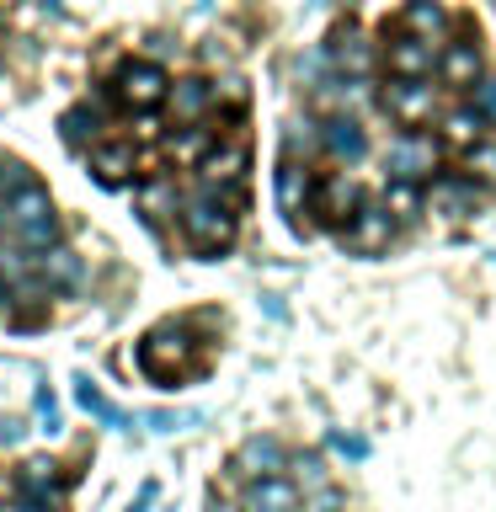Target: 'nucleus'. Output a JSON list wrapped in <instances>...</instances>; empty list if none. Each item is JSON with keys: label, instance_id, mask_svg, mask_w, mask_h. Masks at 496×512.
Here are the masks:
<instances>
[{"label": "nucleus", "instance_id": "obj_1", "mask_svg": "<svg viewBox=\"0 0 496 512\" xmlns=\"http://www.w3.org/2000/svg\"><path fill=\"white\" fill-rule=\"evenodd\" d=\"M182 230H187V240H192L198 251L219 256V251L235 246L240 214H235V208H224L219 198H208V192H192V198L182 203Z\"/></svg>", "mask_w": 496, "mask_h": 512}, {"label": "nucleus", "instance_id": "obj_2", "mask_svg": "<svg viewBox=\"0 0 496 512\" xmlns=\"http://www.w3.org/2000/svg\"><path fill=\"white\" fill-rule=\"evenodd\" d=\"M139 368L160 384L182 379L192 368V336H187V320H166V326H155L150 336L139 342Z\"/></svg>", "mask_w": 496, "mask_h": 512}, {"label": "nucleus", "instance_id": "obj_3", "mask_svg": "<svg viewBox=\"0 0 496 512\" xmlns=\"http://www.w3.org/2000/svg\"><path fill=\"white\" fill-rule=\"evenodd\" d=\"M395 224H400V219H395L384 203H379V208H374V203H363L358 214H352L336 235H342V246H347V251H384V246L395 240Z\"/></svg>", "mask_w": 496, "mask_h": 512}, {"label": "nucleus", "instance_id": "obj_4", "mask_svg": "<svg viewBox=\"0 0 496 512\" xmlns=\"http://www.w3.org/2000/svg\"><path fill=\"white\" fill-rule=\"evenodd\" d=\"M368 198H363V182L358 176H326V182L315 187V214H320V224L326 230H342V224L358 214Z\"/></svg>", "mask_w": 496, "mask_h": 512}, {"label": "nucleus", "instance_id": "obj_5", "mask_svg": "<svg viewBox=\"0 0 496 512\" xmlns=\"http://www.w3.org/2000/svg\"><path fill=\"white\" fill-rule=\"evenodd\" d=\"M166 91H171V80L160 75V64H150V59H128L123 64V75H118V96L134 112H150V107H160L166 102Z\"/></svg>", "mask_w": 496, "mask_h": 512}, {"label": "nucleus", "instance_id": "obj_6", "mask_svg": "<svg viewBox=\"0 0 496 512\" xmlns=\"http://www.w3.org/2000/svg\"><path fill=\"white\" fill-rule=\"evenodd\" d=\"M384 107H390V118L416 128V123H427L432 112H438V91L422 86V80H390V86H384Z\"/></svg>", "mask_w": 496, "mask_h": 512}, {"label": "nucleus", "instance_id": "obj_7", "mask_svg": "<svg viewBox=\"0 0 496 512\" xmlns=\"http://www.w3.org/2000/svg\"><path fill=\"white\" fill-rule=\"evenodd\" d=\"M438 139H427V134H400L395 144H390V171L395 176H411V182H416V176H432V171H438Z\"/></svg>", "mask_w": 496, "mask_h": 512}, {"label": "nucleus", "instance_id": "obj_8", "mask_svg": "<svg viewBox=\"0 0 496 512\" xmlns=\"http://www.w3.org/2000/svg\"><path fill=\"white\" fill-rule=\"evenodd\" d=\"M86 166H91V176L102 187H128V182H134V171H139V155L128 150V144H91Z\"/></svg>", "mask_w": 496, "mask_h": 512}, {"label": "nucleus", "instance_id": "obj_9", "mask_svg": "<svg viewBox=\"0 0 496 512\" xmlns=\"http://www.w3.org/2000/svg\"><path fill=\"white\" fill-rule=\"evenodd\" d=\"M310 198H315V171L304 166V160H283L278 166V208L299 224V214L310 208Z\"/></svg>", "mask_w": 496, "mask_h": 512}, {"label": "nucleus", "instance_id": "obj_10", "mask_svg": "<svg viewBox=\"0 0 496 512\" xmlns=\"http://www.w3.org/2000/svg\"><path fill=\"white\" fill-rule=\"evenodd\" d=\"M384 64H390L395 80H422V75L438 70V54H432V43H422V38H395L384 48Z\"/></svg>", "mask_w": 496, "mask_h": 512}, {"label": "nucleus", "instance_id": "obj_11", "mask_svg": "<svg viewBox=\"0 0 496 512\" xmlns=\"http://www.w3.org/2000/svg\"><path fill=\"white\" fill-rule=\"evenodd\" d=\"M480 198H486V182H475V176H438V182H432V203L454 219L475 214Z\"/></svg>", "mask_w": 496, "mask_h": 512}, {"label": "nucleus", "instance_id": "obj_12", "mask_svg": "<svg viewBox=\"0 0 496 512\" xmlns=\"http://www.w3.org/2000/svg\"><path fill=\"white\" fill-rule=\"evenodd\" d=\"M166 155L176 166H203L208 155H214V128L208 123H182L166 134Z\"/></svg>", "mask_w": 496, "mask_h": 512}, {"label": "nucleus", "instance_id": "obj_13", "mask_svg": "<svg viewBox=\"0 0 496 512\" xmlns=\"http://www.w3.org/2000/svg\"><path fill=\"white\" fill-rule=\"evenodd\" d=\"M246 166H251L246 139H224V144H214V155L198 166V176L203 182H246Z\"/></svg>", "mask_w": 496, "mask_h": 512}, {"label": "nucleus", "instance_id": "obj_14", "mask_svg": "<svg viewBox=\"0 0 496 512\" xmlns=\"http://www.w3.org/2000/svg\"><path fill=\"white\" fill-rule=\"evenodd\" d=\"M486 128H491V118L480 107H459L443 118V144L454 155H464V150H475V144H486Z\"/></svg>", "mask_w": 496, "mask_h": 512}, {"label": "nucleus", "instance_id": "obj_15", "mask_svg": "<svg viewBox=\"0 0 496 512\" xmlns=\"http://www.w3.org/2000/svg\"><path fill=\"white\" fill-rule=\"evenodd\" d=\"M80 256L70 251V246H48V251H38V283H48V288H59V294H70V288H80Z\"/></svg>", "mask_w": 496, "mask_h": 512}, {"label": "nucleus", "instance_id": "obj_16", "mask_svg": "<svg viewBox=\"0 0 496 512\" xmlns=\"http://www.w3.org/2000/svg\"><path fill=\"white\" fill-rule=\"evenodd\" d=\"M294 507H299V491L283 475L246 480V512H294Z\"/></svg>", "mask_w": 496, "mask_h": 512}, {"label": "nucleus", "instance_id": "obj_17", "mask_svg": "<svg viewBox=\"0 0 496 512\" xmlns=\"http://www.w3.org/2000/svg\"><path fill=\"white\" fill-rule=\"evenodd\" d=\"M320 144H326L336 160H363V155H368V134L358 128V118H347V112L320 128Z\"/></svg>", "mask_w": 496, "mask_h": 512}, {"label": "nucleus", "instance_id": "obj_18", "mask_svg": "<svg viewBox=\"0 0 496 512\" xmlns=\"http://www.w3.org/2000/svg\"><path fill=\"white\" fill-rule=\"evenodd\" d=\"M235 470L246 475V480L278 475V470H283V443H272V438H251V443H240V454H235Z\"/></svg>", "mask_w": 496, "mask_h": 512}, {"label": "nucleus", "instance_id": "obj_19", "mask_svg": "<svg viewBox=\"0 0 496 512\" xmlns=\"http://www.w3.org/2000/svg\"><path fill=\"white\" fill-rule=\"evenodd\" d=\"M102 128H107V118H102V107H96V102H86V107L64 112L59 134H64V144H75V150H91V144L102 139Z\"/></svg>", "mask_w": 496, "mask_h": 512}, {"label": "nucleus", "instance_id": "obj_20", "mask_svg": "<svg viewBox=\"0 0 496 512\" xmlns=\"http://www.w3.org/2000/svg\"><path fill=\"white\" fill-rule=\"evenodd\" d=\"M438 70H443L448 86H475V80L486 75V59H480V48H475V43H454V48L443 54Z\"/></svg>", "mask_w": 496, "mask_h": 512}, {"label": "nucleus", "instance_id": "obj_21", "mask_svg": "<svg viewBox=\"0 0 496 512\" xmlns=\"http://www.w3.org/2000/svg\"><path fill=\"white\" fill-rule=\"evenodd\" d=\"M400 22L411 27V38H422V43H438L443 32H448V11L438 6V0H411V6L400 11Z\"/></svg>", "mask_w": 496, "mask_h": 512}, {"label": "nucleus", "instance_id": "obj_22", "mask_svg": "<svg viewBox=\"0 0 496 512\" xmlns=\"http://www.w3.org/2000/svg\"><path fill=\"white\" fill-rule=\"evenodd\" d=\"M166 102H171V112H176L182 123H198V112L214 102V91H208V80L187 75V80H176V86L166 91Z\"/></svg>", "mask_w": 496, "mask_h": 512}, {"label": "nucleus", "instance_id": "obj_23", "mask_svg": "<svg viewBox=\"0 0 496 512\" xmlns=\"http://www.w3.org/2000/svg\"><path fill=\"white\" fill-rule=\"evenodd\" d=\"M331 59L342 64L347 75H363V70H368V48H363V32L352 27V22H342V27L331 32Z\"/></svg>", "mask_w": 496, "mask_h": 512}, {"label": "nucleus", "instance_id": "obj_24", "mask_svg": "<svg viewBox=\"0 0 496 512\" xmlns=\"http://www.w3.org/2000/svg\"><path fill=\"white\" fill-rule=\"evenodd\" d=\"M182 192H176L171 182H144L139 187V214L144 219H166V214H182Z\"/></svg>", "mask_w": 496, "mask_h": 512}, {"label": "nucleus", "instance_id": "obj_25", "mask_svg": "<svg viewBox=\"0 0 496 512\" xmlns=\"http://www.w3.org/2000/svg\"><path fill=\"white\" fill-rule=\"evenodd\" d=\"M75 400L96 416V422H107V427H128V422H134V416H128L123 406H112V400H107L102 390H96L91 379H75Z\"/></svg>", "mask_w": 496, "mask_h": 512}, {"label": "nucleus", "instance_id": "obj_26", "mask_svg": "<svg viewBox=\"0 0 496 512\" xmlns=\"http://www.w3.org/2000/svg\"><path fill=\"white\" fill-rule=\"evenodd\" d=\"M384 208H390L395 219L422 214V187H416L411 176H390V187H384Z\"/></svg>", "mask_w": 496, "mask_h": 512}, {"label": "nucleus", "instance_id": "obj_27", "mask_svg": "<svg viewBox=\"0 0 496 512\" xmlns=\"http://www.w3.org/2000/svg\"><path fill=\"white\" fill-rule=\"evenodd\" d=\"M22 491H38V496H54L59 491V464L38 454V459H27L22 464Z\"/></svg>", "mask_w": 496, "mask_h": 512}, {"label": "nucleus", "instance_id": "obj_28", "mask_svg": "<svg viewBox=\"0 0 496 512\" xmlns=\"http://www.w3.org/2000/svg\"><path fill=\"white\" fill-rule=\"evenodd\" d=\"M464 176H475V182H496V144H475V150H464Z\"/></svg>", "mask_w": 496, "mask_h": 512}, {"label": "nucleus", "instance_id": "obj_29", "mask_svg": "<svg viewBox=\"0 0 496 512\" xmlns=\"http://www.w3.org/2000/svg\"><path fill=\"white\" fill-rule=\"evenodd\" d=\"M32 182H38V176H32L22 160H0V208H6L22 187H32Z\"/></svg>", "mask_w": 496, "mask_h": 512}, {"label": "nucleus", "instance_id": "obj_30", "mask_svg": "<svg viewBox=\"0 0 496 512\" xmlns=\"http://www.w3.org/2000/svg\"><path fill=\"white\" fill-rule=\"evenodd\" d=\"M315 144H320V134H310L304 123L288 128V160H304V166H310V150H315ZM320 150H326V144H320Z\"/></svg>", "mask_w": 496, "mask_h": 512}, {"label": "nucleus", "instance_id": "obj_31", "mask_svg": "<svg viewBox=\"0 0 496 512\" xmlns=\"http://www.w3.org/2000/svg\"><path fill=\"white\" fill-rule=\"evenodd\" d=\"M470 91H475V102H470V107H480L486 118H496V75H480Z\"/></svg>", "mask_w": 496, "mask_h": 512}, {"label": "nucleus", "instance_id": "obj_32", "mask_svg": "<svg viewBox=\"0 0 496 512\" xmlns=\"http://www.w3.org/2000/svg\"><path fill=\"white\" fill-rule=\"evenodd\" d=\"M38 422L48 432H59V406H54V390H48V384H38Z\"/></svg>", "mask_w": 496, "mask_h": 512}, {"label": "nucleus", "instance_id": "obj_33", "mask_svg": "<svg viewBox=\"0 0 496 512\" xmlns=\"http://www.w3.org/2000/svg\"><path fill=\"white\" fill-rule=\"evenodd\" d=\"M11 512H59V491H54V496H38V491H22V502H16Z\"/></svg>", "mask_w": 496, "mask_h": 512}, {"label": "nucleus", "instance_id": "obj_34", "mask_svg": "<svg viewBox=\"0 0 496 512\" xmlns=\"http://www.w3.org/2000/svg\"><path fill=\"white\" fill-rule=\"evenodd\" d=\"M187 422H192V416H182V411H150V416H144V427H155V432H176Z\"/></svg>", "mask_w": 496, "mask_h": 512}, {"label": "nucleus", "instance_id": "obj_35", "mask_svg": "<svg viewBox=\"0 0 496 512\" xmlns=\"http://www.w3.org/2000/svg\"><path fill=\"white\" fill-rule=\"evenodd\" d=\"M160 134V112H134V139H155Z\"/></svg>", "mask_w": 496, "mask_h": 512}, {"label": "nucleus", "instance_id": "obj_36", "mask_svg": "<svg viewBox=\"0 0 496 512\" xmlns=\"http://www.w3.org/2000/svg\"><path fill=\"white\" fill-rule=\"evenodd\" d=\"M331 443H336V454H347V459H363L368 454V443L363 438H347V432H331Z\"/></svg>", "mask_w": 496, "mask_h": 512}, {"label": "nucleus", "instance_id": "obj_37", "mask_svg": "<svg viewBox=\"0 0 496 512\" xmlns=\"http://www.w3.org/2000/svg\"><path fill=\"white\" fill-rule=\"evenodd\" d=\"M299 475L310 480V486H320V475H326V470H320V459H315V454H299Z\"/></svg>", "mask_w": 496, "mask_h": 512}, {"label": "nucleus", "instance_id": "obj_38", "mask_svg": "<svg viewBox=\"0 0 496 512\" xmlns=\"http://www.w3.org/2000/svg\"><path fill=\"white\" fill-rule=\"evenodd\" d=\"M150 502H155V480H150V486H139V491H134V502H128L123 512H150Z\"/></svg>", "mask_w": 496, "mask_h": 512}, {"label": "nucleus", "instance_id": "obj_39", "mask_svg": "<svg viewBox=\"0 0 496 512\" xmlns=\"http://www.w3.org/2000/svg\"><path fill=\"white\" fill-rule=\"evenodd\" d=\"M310 512H342V496H336V491H320L315 502H310Z\"/></svg>", "mask_w": 496, "mask_h": 512}, {"label": "nucleus", "instance_id": "obj_40", "mask_svg": "<svg viewBox=\"0 0 496 512\" xmlns=\"http://www.w3.org/2000/svg\"><path fill=\"white\" fill-rule=\"evenodd\" d=\"M0 315H6V283H0Z\"/></svg>", "mask_w": 496, "mask_h": 512}]
</instances>
